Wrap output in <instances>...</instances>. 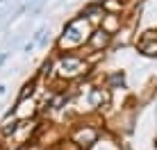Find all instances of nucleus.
I'll use <instances>...</instances> for the list:
<instances>
[{"label": "nucleus", "mask_w": 157, "mask_h": 150, "mask_svg": "<svg viewBox=\"0 0 157 150\" xmlns=\"http://www.w3.org/2000/svg\"><path fill=\"white\" fill-rule=\"evenodd\" d=\"M89 36H91V23L89 18L84 16H75L66 23L64 28V34L59 36L57 46L59 48H66V50H73V48H80L82 43H89Z\"/></svg>", "instance_id": "nucleus-1"}, {"label": "nucleus", "mask_w": 157, "mask_h": 150, "mask_svg": "<svg viewBox=\"0 0 157 150\" xmlns=\"http://www.w3.org/2000/svg\"><path fill=\"white\" fill-rule=\"evenodd\" d=\"M55 71H57V77H62V80H75L80 75L89 73V62L78 55H64V57H59Z\"/></svg>", "instance_id": "nucleus-2"}, {"label": "nucleus", "mask_w": 157, "mask_h": 150, "mask_svg": "<svg viewBox=\"0 0 157 150\" xmlns=\"http://www.w3.org/2000/svg\"><path fill=\"white\" fill-rule=\"evenodd\" d=\"M98 139H100V132L96 130L94 125H80V127H75L73 134H71V141L82 150L94 148L96 143H98Z\"/></svg>", "instance_id": "nucleus-3"}, {"label": "nucleus", "mask_w": 157, "mask_h": 150, "mask_svg": "<svg viewBox=\"0 0 157 150\" xmlns=\"http://www.w3.org/2000/svg\"><path fill=\"white\" fill-rule=\"evenodd\" d=\"M109 43H112V34H109V32H105L102 28H98V30L91 32V36H89V48H91L94 52L105 50Z\"/></svg>", "instance_id": "nucleus-4"}, {"label": "nucleus", "mask_w": 157, "mask_h": 150, "mask_svg": "<svg viewBox=\"0 0 157 150\" xmlns=\"http://www.w3.org/2000/svg\"><path fill=\"white\" fill-rule=\"evenodd\" d=\"M12 114H14L18 121H30L32 116L36 114V103H34L32 98H30V100H18Z\"/></svg>", "instance_id": "nucleus-5"}, {"label": "nucleus", "mask_w": 157, "mask_h": 150, "mask_svg": "<svg viewBox=\"0 0 157 150\" xmlns=\"http://www.w3.org/2000/svg\"><path fill=\"white\" fill-rule=\"evenodd\" d=\"M18 118L9 111L7 116H5V121L0 123V134H2V139H9V137H14L16 134V130H18Z\"/></svg>", "instance_id": "nucleus-6"}, {"label": "nucleus", "mask_w": 157, "mask_h": 150, "mask_svg": "<svg viewBox=\"0 0 157 150\" xmlns=\"http://www.w3.org/2000/svg\"><path fill=\"white\" fill-rule=\"evenodd\" d=\"M107 105H109V89H102V87L91 89V107L100 109V107H107Z\"/></svg>", "instance_id": "nucleus-7"}, {"label": "nucleus", "mask_w": 157, "mask_h": 150, "mask_svg": "<svg viewBox=\"0 0 157 150\" xmlns=\"http://www.w3.org/2000/svg\"><path fill=\"white\" fill-rule=\"evenodd\" d=\"M102 30L109 32V34H116V32L121 30V21H118V16L105 14V18H102Z\"/></svg>", "instance_id": "nucleus-8"}, {"label": "nucleus", "mask_w": 157, "mask_h": 150, "mask_svg": "<svg viewBox=\"0 0 157 150\" xmlns=\"http://www.w3.org/2000/svg\"><path fill=\"white\" fill-rule=\"evenodd\" d=\"M100 5H102V9H105V14H114V16H118L121 9H123L121 0H100Z\"/></svg>", "instance_id": "nucleus-9"}, {"label": "nucleus", "mask_w": 157, "mask_h": 150, "mask_svg": "<svg viewBox=\"0 0 157 150\" xmlns=\"http://www.w3.org/2000/svg\"><path fill=\"white\" fill-rule=\"evenodd\" d=\"M139 50L148 57H157V39L153 41H139Z\"/></svg>", "instance_id": "nucleus-10"}, {"label": "nucleus", "mask_w": 157, "mask_h": 150, "mask_svg": "<svg viewBox=\"0 0 157 150\" xmlns=\"http://www.w3.org/2000/svg\"><path fill=\"white\" fill-rule=\"evenodd\" d=\"M107 82H109V87L112 89H118V87H125V75H123V71H116V73H112L109 77H107Z\"/></svg>", "instance_id": "nucleus-11"}, {"label": "nucleus", "mask_w": 157, "mask_h": 150, "mask_svg": "<svg viewBox=\"0 0 157 150\" xmlns=\"http://www.w3.org/2000/svg\"><path fill=\"white\" fill-rule=\"evenodd\" d=\"M34 89H36V80H30V82H25V84H23V91L18 93V100H30L32 93H34Z\"/></svg>", "instance_id": "nucleus-12"}]
</instances>
